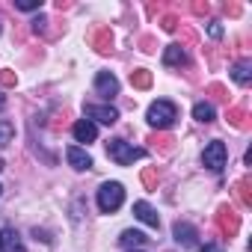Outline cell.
Instances as JSON below:
<instances>
[{"instance_id": "9", "label": "cell", "mask_w": 252, "mask_h": 252, "mask_svg": "<svg viewBox=\"0 0 252 252\" xmlns=\"http://www.w3.org/2000/svg\"><path fill=\"white\" fill-rule=\"evenodd\" d=\"M95 92L104 95V98H113V95H119V80H116L110 71H98V77H95Z\"/></svg>"}, {"instance_id": "8", "label": "cell", "mask_w": 252, "mask_h": 252, "mask_svg": "<svg viewBox=\"0 0 252 252\" xmlns=\"http://www.w3.org/2000/svg\"><path fill=\"white\" fill-rule=\"evenodd\" d=\"M71 134H74L77 143H92V140L98 137V125L89 122V119H77V122H74V128H71Z\"/></svg>"}, {"instance_id": "11", "label": "cell", "mask_w": 252, "mask_h": 252, "mask_svg": "<svg viewBox=\"0 0 252 252\" xmlns=\"http://www.w3.org/2000/svg\"><path fill=\"white\" fill-rule=\"evenodd\" d=\"M172 234H175V240H178L181 246H196V243H199V231H196L190 222H175Z\"/></svg>"}, {"instance_id": "20", "label": "cell", "mask_w": 252, "mask_h": 252, "mask_svg": "<svg viewBox=\"0 0 252 252\" xmlns=\"http://www.w3.org/2000/svg\"><path fill=\"white\" fill-rule=\"evenodd\" d=\"M0 193H3V187H0Z\"/></svg>"}, {"instance_id": "14", "label": "cell", "mask_w": 252, "mask_h": 252, "mask_svg": "<svg viewBox=\"0 0 252 252\" xmlns=\"http://www.w3.org/2000/svg\"><path fill=\"white\" fill-rule=\"evenodd\" d=\"M214 116H217V110H214V104H208V101H199V104L193 107V119L202 122V125L214 122Z\"/></svg>"}, {"instance_id": "3", "label": "cell", "mask_w": 252, "mask_h": 252, "mask_svg": "<svg viewBox=\"0 0 252 252\" xmlns=\"http://www.w3.org/2000/svg\"><path fill=\"white\" fill-rule=\"evenodd\" d=\"M107 155H110V160H116L119 166H131V163L140 160L146 152H143V149H134L131 143H125V140H110V143H107Z\"/></svg>"}, {"instance_id": "2", "label": "cell", "mask_w": 252, "mask_h": 252, "mask_svg": "<svg viewBox=\"0 0 252 252\" xmlns=\"http://www.w3.org/2000/svg\"><path fill=\"white\" fill-rule=\"evenodd\" d=\"M122 202H125V187H122L119 181H104V184L98 187V208H101L104 214L119 211Z\"/></svg>"}, {"instance_id": "1", "label": "cell", "mask_w": 252, "mask_h": 252, "mask_svg": "<svg viewBox=\"0 0 252 252\" xmlns=\"http://www.w3.org/2000/svg\"><path fill=\"white\" fill-rule=\"evenodd\" d=\"M146 119H149L152 128L166 131V128H172L175 119H178V107H175L172 101H155V104L146 110Z\"/></svg>"}, {"instance_id": "6", "label": "cell", "mask_w": 252, "mask_h": 252, "mask_svg": "<svg viewBox=\"0 0 252 252\" xmlns=\"http://www.w3.org/2000/svg\"><path fill=\"white\" fill-rule=\"evenodd\" d=\"M65 160H68V166H74L77 172L92 169V158H89V152L80 149V146H68V149H65Z\"/></svg>"}, {"instance_id": "15", "label": "cell", "mask_w": 252, "mask_h": 252, "mask_svg": "<svg viewBox=\"0 0 252 252\" xmlns=\"http://www.w3.org/2000/svg\"><path fill=\"white\" fill-rule=\"evenodd\" d=\"M184 60H187V57H184V51H181L178 45H169L166 54H163V63H166V65H181Z\"/></svg>"}, {"instance_id": "19", "label": "cell", "mask_w": 252, "mask_h": 252, "mask_svg": "<svg viewBox=\"0 0 252 252\" xmlns=\"http://www.w3.org/2000/svg\"><path fill=\"white\" fill-rule=\"evenodd\" d=\"M199 252H211V249H199Z\"/></svg>"}, {"instance_id": "4", "label": "cell", "mask_w": 252, "mask_h": 252, "mask_svg": "<svg viewBox=\"0 0 252 252\" xmlns=\"http://www.w3.org/2000/svg\"><path fill=\"white\" fill-rule=\"evenodd\" d=\"M225 158H228V152H225V143H220V140H211L205 146V152H202V163L211 172H220L225 166Z\"/></svg>"}, {"instance_id": "10", "label": "cell", "mask_w": 252, "mask_h": 252, "mask_svg": "<svg viewBox=\"0 0 252 252\" xmlns=\"http://www.w3.org/2000/svg\"><path fill=\"white\" fill-rule=\"evenodd\" d=\"M134 217H137L140 222L152 225V228H158V225H160V217H158V211H155L149 202H134Z\"/></svg>"}, {"instance_id": "18", "label": "cell", "mask_w": 252, "mask_h": 252, "mask_svg": "<svg viewBox=\"0 0 252 252\" xmlns=\"http://www.w3.org/2000/svg\"><path fill=\"white\" fill-rule=\"evenodd\" d=\"M208 33H211L214 39H220V36H222V27H220V24H211V27H208Z\"/></svg>"}, {"instance_id": "12", "label": "cell", "mask_w": 252, "mask_h": 252, "mask_svg": "<svg viewBox=\"0 0 252 252\" xmlns=\"http://www.w3.org/2000/svg\"><path fill=\"white\" fill-rule=\"evenodd\" d=\"M231 77H234V83L246 86V83L252 80V63H249V60H240V63H234V68H231Z\"/></svg>"}, {"instance_id": "5", "label": "cell", "mask_w": 252, "mask_h": 252, "mask_svg": "<svg viewBox=\"0 0 252 252\" xmlns=\"http://www.w3.org/2000/svg\"><path fill=\"white\" fill-rule=\"evenodd\" d=\"M86 119L89 122H101V125H113L119 119V110L110 104H89L86 107Z\"/></svg>"}, {"instance_id": "21", "label": "cell", "mask_w": 252, "mask_h": 252, "mask_svg": "<svg viewBox=\"0 0 252 252\" xmlns=\"http://www.w3.org/2000/svg\"><path fill=\"white\" fill-rule=\"evenodd\" d=\"M134 252H137V249H134Z\"/></svg>"}, {"instance_id": "13", "label": "cell", "mask_w": 252, "mask_h": 252, "mask_svg": "<svg viewBox=\"0 0 252 252\" xmlns=\"http://www.w3.org/2000/svg\"><path fill=\"white\" fill-rule=\"evenodd\" d=\"M146 240H149V237H146L143 231H134V228H128V231H122V237H119V243H122L125 249H131V246L137 249V246H143Z\"/></svg>"}, {"instance_id": "7", "label": "cell", "mask_w": 252, "mask_h": 252, "mask_svg": "<svg viewBox=\"0 0 252 252\" xmlns=\"http://www.w3.org/2000/svg\"><path fill=\"white\" fill-rule=\"evenodd\" d=\"M0 252H27V246L15 228H0Z\"/></svg>"}, {"instance_id": "17", "label": "cell", "mask_w": 252, "mask_h": 252, "mask_svg": "<svg viewBox=\"0 0 252 252\" xmlns=\"http://www.w3.org/2000/svg\"><path fill=\"white\" fill-rule=\"evenodd\" d=\"M15 6H18V9H24V12H33V9H39V6H42V0H18Z\"/></svg>"}, {"instance_id": "16", "label": "cell", "mask_w": 252, "mask_h": 252, "mask_svg": "<svg viewBox=\"0 0 252 252\" xmlns=\"http://www.w3.org/2000/svg\"><path fill=\"white\" fill-rule=\"evenodd\" d=\"M12 137H15V125L9 119H0V149L6 143H12Z\"/></svg>"}]
</instances>
